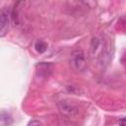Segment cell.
Segmentation results:
<instances>
[{"mask_svg":"<svg viewBox=\"0 0 126 126\" xmlns=\"http://www.w3.org/2000/svg\"><path fill=\"white\" fill-rule=\"evenodd\" d=\"M28 126H42V124L39 121H37V120H32L28 124Z\"/></svg>","mask_w":126,"mask_h":126,"instance_id":"6","label":"cell"},{"mask_svg":"<svg viewBox=\"0 0 126 126\" xmlns=\"http://www.w3.org/2000/svg\"><path fill=\"white\" fill-rule=\"evenodd\" d=\"M70 63L73 69L77 72H83L87 68V62L85 58V54L82 50H75L70 59Z\"/></svg>","mask_w":126,"mask_h":126,"instance_id":"1","label":"cell"},{"mask_svg":"<svg viewBox=\"0 0 126 126\" xmlns=\"http://www.w3.org/2000/svg\"><path fill=\"white\" fill-rule=\"evenodd\" d=\"M58 107H59L60 111L67 116H73L75 113L78 112V109L76 108V106L70 102H67L66 100L60 101L58 103Z\"/></svg>","mask_w":126,"mask_h":126,"instance_id":"3","label":"cell"},{"mask_svg":"<svg viewBox=\"0 0 126 126\" xmlns=\"http://www.w3.org/2000/svg\"><path fill=\"white\" fill-rule=\"evenodd\" d=\"M124 120H125V118H124V117H122V118L120 119V125H121V126H125V123H124Z\"/></svg>","mask_w":126,"mask_h":126,"instance_id":"7","label":"cell"},{"mask_svg":"<svg viewBox=\"0 0 126 126\" xmlns=\"http://www.w3.org/2000/svg\"><path fill=\"white\" fill-rule=\"evenodd\" d=\"M11 17L12 12L9 8L5 7L0 10V36H3L7 33Z\"/></svg>","mask_w":126,"mask_h":126,"instance_id":"2","label":"cell"},{"mask_svg":"<svg viewBox=\"0 0 126 126\" xmlns=\"http://www.w3.org/2000/svg\"><path fill=\"white\" fill-rule=\"evenodd\" d=\"M50 72H51V65L49 63L40 62L36 65V74H37V76L46 78V77L49 76Z\"/></svg>","mask_w":126,"mask_h":126,"instance_id":"4","label":"cell"},{"mask_svg":"<svg viewBox=\"0 0 126 126\" xmlns=\"http://www.w3.org/2000/svg\"><path fill=\"white\" fill-rule=\"evenodd\" d=\"M34 48L38 53H43L47 49V43L42 39H38L34 43Z\"/></svg>","mask_w":126,"mask_h":126,"instance_id":"5","label":"cell"}]
</instances>
